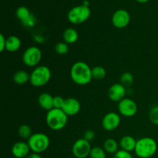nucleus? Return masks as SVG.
Instances as JSON below:
<instances>
[{
    "label": "nucleus",
    "instance_id": "1",
    "mask_svg": "<svg viewBox=\"0 0 158 158\" xmlns=\"http://www.w3.org/2000/svg\"><path fill=\"white\" fill-rule=\"evenodd\" d=\"M70 77L76 84L80 86L88 84L93 80L92 68L84 62H77L71 67Z\"/></svg>",
    "mask_w": 158,
    "mask_h": 158
},
{
    "label": "nucleus",
    "instance_id": "2",
    "mask_svg": "<svg viewBox=\"0 0 158 158\" xmlns=\"http://www.w3.org/2000/svg\"><path fill=\"white\" fill-rule=\"evenodd\" d=\"M157 151V143L154 139L145 137L137 140L135 152L136 155L140 158H151Z\"/></svg>",
    "mask_w": 158,
    "mask_h": 158
},
{
    "label": "nucleus",
    "instance_id": "3",
    "mask_svg": "<svg viewBox=\"0 0 158 158\" xmlns=\"http://www.w3.org/2000/svg\"><path fill=\"white\" fill-rule=\"evenodd\" d=\"M46 122L47 126L52 131H61L67 124L68 116L62 109L53 108L46 114Z\"/></svg>",
    "mask_w": 158,
    "mask_h": 158
},
{
    "label": "nucleus",
    "instance_id": "4",
    "mask_svg": "<svg viewBox=\"0 0 158 158\" xmlns=\"http://www.w3.org/2000/svg\"><path fill=\"white\" fill-rule=\"evenodd\" d=\"M51 79V71L46 66H36L30 73V83L34 87H42Z\"/></svg>",
    "mask_w": 158,
    "mask_h": 158
},
{
    "label": "nucleus",
    "instance_id": "5",
    "mask_svg": "<svg viewBox=\"0 0 158 158\" xmlns=\"http://www.w3.org/2000/svg\"><path fill=\"white\" fill-rule=\"evenodd\" d=\"M29 148L32 153L41 154L45 152L49 148L50 140L49 137L43 133L32 134L27 141Z\"/></svg>",
    "mask_w": 158,
    "mask_h": 158
},
{
    "label": "nucleus",
    "instance_id": "6",
    "mask_svg": "<svg viewBox=\"0 0 158 158\" xmlns=\"http://www.w3.org/2000/svg\"><path fill=\"white\" fill-rule=\"evenodd\" d=\"M90 9L88 6L81 5L72 8L68 12V20L75 25L81 24L86 22L90 16Z\"/></svg>",
    "mask_w": 158,
    "mask_h": 158
},
{
    "label": "nucleus",
    "instance_id": "7",
    "mask_svg": "<svg viewBox=\"0 0 158 158\" xmlns=\"http://www.w3.org/2000/svg\"><path fill=\"white\" fill-rule=\"evenodd\" d=\"M42 59V52L37 46H30L23 54V62L26 66L35 67Z\"/></svg>",
    "mask_w": 158,
    "mask_h": 158
},
{
    "label": "nucleus",
    "instance_id": "8",
    "mask_svg": "<svg viewBox=\"0 0 158 158\" xmlns=\"http://www.w3.org/2000/svg\"><path fill=\"white\" fill-rule=\"evenodd\" d=\"M91 149L90 142L83 138L78 139L72 147L73 155L76 158H86L89 156Z\"/></svg>",
    "mask_w": 158,
    "mask_h": 158
},
{
    "label": "nucleus",
    "instance_id": "9",
    "mask_svg": "<svg viewBox=\"0 0 158 158\" xmlns=\"http://www.w3.org/2000/svg\"><path fill=\"white\" fill-rule=\"evenodd\" d=\"M117 108L119 113L125 117H134L137 112V105L136 102L126 97L119 102Z\"/></svg>",
    "mask_w": 158,
    "mask_h": 158
},
{
    "label": "nucleus",
    "instance_id": "10",
    "mask_svg": "<svg viewBox=\"0 0 158 158\" xmlns=\"http://www.w3.org/2000/svg\"><path fill=\"white\" fill-rule=\"evenodd\" d=\"M120 117L117 113L110 112L103 117L102 120V127L106 131H115L120 124Z\"/></svg>",
    "mask_w": 158,
    "mask_h": 158
},
{
    "label": "nucleus",
    "instance_id": "11",
    "mask_svg": "<svg viewBox=\"0 0 158 158\" xmlns=\"http://www.w3.org/2000/svg\"><path fill=\"white\" fill-rule=\"evenodd\" d=\"M131 21L130 13L125 9H118L114 13L112 23L117 29H123L129 25Z\"/></svg>",
    "mask_w": 158,
    "mask_h": 158
},
{
    "label": "nucleus",
    "instance_id": "12",
    "mask_svg": "<svg viewBox=\"0 0 158 158\" xmlns=\"http://www.w3.org/2000/svg\"><path fill=\"white\" fill-rule=\"evenodd\" d=\"M127 94V88L120 83H114L108 90V97L110 100L114 102H120L125 98Z\"/></svg>",
    "mask_w": 158,
    "mask_h": 158
},
{
    "label": "nucleus",
    "instance_id": "13",
    "mask_svg": "<svg viewBox=\"0 0 158 158\" xmlns=\"http://www.w3.org/2000/svg\"><path fill=\"white\" fill-rule=\"evenodd\" d=\"M81 109V104L78 100L73 97L65 99L64 103L62 110L63 112L69 117V116H75L80 111Z\"/></svg>",
    "mask_w": 158,
    "mask_h": 158
},
{
    "label": "nucleus",
    "instance_id": "14",
    "mask_svg": "<svg viewBox=\"0 0 158 158\" xmlns=\"http://www.w3.org/2000/svg\"><path fill=\"white\" fill-rule=\"evenodd\" d=\"M30 151L28 143L23 141L16 142L12 148V154L15 158H26L30 154Z\"/></svg>",
    "mask_w": 158,
    "mask_h": 158
},
{
    "label": "nucleus",
    "instance_id": "15",
    "mask_svg": "<svg viewBox=\"0 0 158 158\" xmlns=\"http://www.w3.org/2000/svg\"><path fill=\"white\" fill-rule=\"evenodd\" d=\"M53 97L48 93L40 94L38 98V103L41 108L45 110L49 111L53 109Z\"/></svg>",
    "mask_w": 158,
    "mask_h": 158
},
{
    "label": "nucleus",
    "instance_id": "16",
    "mask_svg": "<svg viewBox=\"0 0 158 158\" xmlns=\"http://www.w3.org/2000/svg\"><path fill=\"white\" fill-rule=\"evenodd\" d=\"M136 144H137V140L130 135L123 136L119 142V145L121 150L128 151V152L134 151Z\"/></svg>",
    "mask_w": 158,
    "mask_h": 158
},
{
    "label": "nucleus",
    "instance_id": "17",
    "mask_svg": "<svg viewBox=\"0 0 158 158\" xmlns=\"http://www.w3.org/2000/svg\"><path fill=\"white\" fill-rule=\"evenodd\" d=\"M21 40L16 35H10L6 39V50L8 52H14L18 51L21 47Z\"/></svg>",
    "mask_w": 158,
    "mask_h": 158
},
{
    "label": "nucleus",
    "instance_id": "18",
    "mask_svg": "<svg viewBox=\"0 0 158 158\" xmlns=\"http://www.w3.org/2000/svg\"><path fill=\"white\" fill-rule=\"evenodd\" d=\"M63 40L68 45L73 44L78 40L79 35L77 31L73 28H68L63 32Z\"/></svg>",
    "mask_w": 158,
    "mask_h": 158
},
{
    "label": "nucleus",
    "instance_id": "19",
    "mask_svg": "<svg viewBox=\"0 0 158 158\" xmlns=\"http://www.w3.org/2000/svg\"><path fill=\"white\" fill-rule=\"evenodd\" d=\"M119 147H120V145L115 139L109 138L105 140L103 148L108 154H115L119 151Z\"/></svg>",
    "mask_w": 158,
    "mask_h": 158
},
{
    "label": "nucleus",
    "instance_id": "20",
    "mask_svg": "<svg viewBox=\"0 0 158 158\" xmlns=\"http://www.w3.org/2000/svg\"><path fill=\"white\" fill-rule=\"evenodd\" d=\"M30 80V74L25 70H19L14 73L13 81L18 85H23Z\"/></svg>",
    "mask_w": 158,
    "mask_h": 158
},
{
    "label": "nucleus",
    "instance_id": "21",
    "mask_svg": "<svg viewBox=\"0 0 158 158\" xmlns=\"http://www.w3.org/2000/svg\"><path fill=\"white\" fill-rule=\"evenodd\" d=\"M16 17L23 23H26L29 19L31 18L32 15L30 14L29 9L25 6H20L16 9L15 12Z\"/></svg>",
    "mask_w": 158,
    "mask_h": 158
},
{
    "label": "nucleus",
    "instance_id": "22",
    "mask_svg": "<svg viewBox=\"0 0 158 158\" xmlns=\"http://www.w3.org/2000/svg\"><path fill=\"white\" fill-rule=\"evenodd\" d=\"M106 71L103 66H96L92 68V77L94 80H102L106 77Z\"/></svg>",
    "mask_w": 158,
    "mask_h": 158
},
{
    "label": "nucleus",
    "instance_id": "23",
    "mask_svg": "<svg viewBox=\"0 0 158 158\" xmlns=\"http://www.w3.org/2000/svg\"><path fill=\"white\" fill-rule=\"evenodd\" d=\"M18 134L21 138L29 140L31 136L32 135V129H31V127L29 125L23 124L19 127Z\"/></svg>",
    "mask_w": 158,
    "mask_h": 158
},
{
    "label": "nucleus",
    "instance_id": "24",
    "mask_svg": "<svg viewBox=\"0 0 158 158\" xmlns=\"http://www.w3.org/2000/svg\"><path fill=\"white\" fill-rule=\"evenodd\" d=\"M134 83V76L129 72H126L123 73L120 77V83L125 87H131Z\"/></svg>",
    "mask_w": 158,
    "mask_h": 158
},
{
    "label": "nucleus",
    "instance_id": "25",
    "mask_svg": "<svg viewBox=\"0 0 158 158\" xmlns=\"http://www.w3.org/2000/svg\"><path fill=\"white\" fill-rule=\"evenodd\" d=\"M106 151L103 149V148L100 147H94L90 151L89 157L90 158H106Z\"/></svg>",
    "mask_w": 158,
    "mask_h": 158
},
{
    "label": "nucleus",
    "instance_id": "26",
    "mask_svg": "<svg viewBox=\"0 0 158 158\" xmlns=\"http://www.w3.org/2000/svg\"><path fill=\"white\" fill-rule=\"evenodd\" d=\"M55 51L59 55H65L69 52V45L65 42H60L56 45Z\"/></svg>",
    "mask_w": 158,
    "mask_h": 158
},
{
    "label": "nucleus",
    "instance_id": "27",
    "mask_svg": "<svg viewBox=\"0 0 158 158\" xmlns=\"http://www.w3.org/2000/svg\"><path fill=\"white\" fill-rule=\"evenodd\" d=\"M149 120L153 124L158 125V106H154L149 112Z\"/></svg>",
    "mask_w": 158,
    "mask_h": 158
},
{
    "label": "nucleus",
    "instance_id": "28",
    "mask_svg": "<svg viewBox=\"0 0 158 158\" xmlns=\"http://www.w3.org/2000/svg\"><path fill=\"white\" fill-rule=\"evenodd\" d=\"M65 99L60 96H56L53 97V107L56 109H62L64 103Z\"/></svg>",
    "mask_w": 158,
    "mask_h": 158
},
{
    "label": "nucleus",
    "instance_id": "29",
    "mask_svg": "<svg viewBox=\"0 0 158 158\" xmlns=\"http://www.w3.org/2000/svg\"><path fill=\"white\" fill-rule=\"evenodd\" d=\"M114 158H133V156L131 152L120 149L114 154Z\"/></svg>",
    "mask_w": 158,
    "mask_h": 158
},
{
    "label": "nucleus",
    "instance_id": "30",
    "mask_svg": "<svg viewBox=\"0 0 158 158\" xmlns=\"http://www.w3.org/2000/svg\"><path fill=\"white\" fill-rule=\"evenodd\" d=\"M83 139H85L87 141L90 142L95 138V132L92 130H87L84 132V134H83Z\"/></svg>",
    "mask_w": 158,
    "mask_h": 158
},
{
    "label": "nucleus",
    "instance_id": "31",
    "mask_svg": "<svg viewBox=\"0 0 158 158\" xmlns=\"http://www.w3.org/2000/svg\"><path fill=\"white\" fill-rule=\"evenodd\" d=\"M6 39L3 34H0V52H2L6 50Z\"/></svg>",
    "mask_w": 158,
    "mask_h": 158
},
{
    "label": "nucleus",
    "instance_id": "32",
    "mask_svg": "<svg viewBox=\"0 0 158 158\" xmlns=\"http://www.w3.org/2000/svg\"><path fill=\"white\" fill-rule=\"evenodd\" d=\"M26 158H42L41 155L40 154H36V153H31Z\"/></svg>",
    "mask_w": 158,
    "mask_h": 158
},
{
    "label": "nucleus",
    "instance_id": "33",
    "mask_svg": "<svg viewBox=\"0 0 158 158\" xmlns=\"http://www.w3.org/2000/svg\"><path fill=\"white\" fill-rule=\"evenodd\" d=\"M137 1L139 2H140V3H145V2H147L149 1V0H137Z\"/></svg>",
    "mask_w": 158,
    "mask_h": 158
}]
</instances>
